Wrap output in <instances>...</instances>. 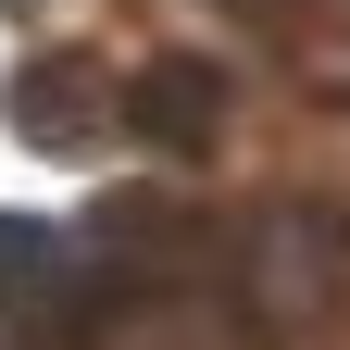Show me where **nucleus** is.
Here are the masks:
<instances>
[{"instance_id":"1","label":"nucleus","mask_w":350,"mask_h":350,"mask_svg":"<svg viewBox=\"0 0 350 350\" xmlns=\"http://www.w3.org/2000/svg\"><path fill=\"white\" fill-rule=\"evenodd\" d=\"M238 325L250 350H350V213L262 200L238 226Z\"/></svg>"},{"instance_id":"2","label":"nucleus","mask_w":350,"mask_h":350,"mask_svg":"<svg viewBox=\"0 0 350 350\" xmlns=\"http://www.w3.org/2000/svg\"><path fill=\"white\" fill-rule=\"evenodd\" d=\"M226 113H238V88H226L213 51H150L138 75L113 88V125L138 150H163V163H200L213 138H226Z\"/></svg>"},{"instance_id":"3","label":"nucleus","mask_w":350,"mask_h":350,"mask_svg":"<svg viewBox=\"0 0 350 350\" xmlns=\"http://www.w3.org/2000/svg\"><path fill=\"white\" fill-rule=\"evenodd\" d=\"M0 125H13V150H38V163H88L113 138V75H88L75 51H25L13 88H0Z\"/></svg>"},{"instance_id":"4","label":"nucleus","mask_w":350,"mask_h":350,"mask_svg":"<svg viewBox=\"0 0 350 350\" xmlns=\"http://www.w3.org/2000/svg\"><path fill=\"white\" fill-rule=\"evenodd\" d=\"M75 300H88V238L38 226V213H0V325L51 338V325H75Z\"/></svg>"},{"instance_id":"5","label":"nucleus","mask_w":350,"mask_h":350,"mask_svg":"<svg viewBox=\"0 0 350 350\" xmlns=\"http://www.w3.org/2000/svg\"><path fill=\"white\" fill-rule=\"evenodd\" d=\"M226 13H250V25H313L325 0H226Z\"/></svg>"}]
</instances>
